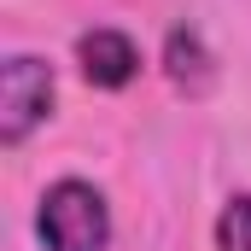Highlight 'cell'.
<instances>
[{
	"mask_svg": "<svg viewBox=\"0 0 251 251\" xmlns=\"http://www.w3.org/2000/svg\"><path fill=\"white\" fill-rule=\"evenodd\" d=\"M216 251H251V193H234L216 216Z\"/></svg>",
	"mask_w": 251,
	"mask_h": 251,
	"instance_id": "obj_5",
	"label": "cell"
},
{
	"mask_svg": "<svg viewBox=\"0 0 251 251\" xmlns=\"http://www.w3.org/2000/svg\"><path fill=\"white\" fill-rule=\"evenodd\" d=\"M76 64H82V76L94 88H128L134 70H140V47L123 29H88L76 41Z\"/></svg>",
	"mask_w": 251,
	"mask_h": 251,
	"instance_id": "obj_3",
	"label": "cell"
},
{
	"mask_svg": "<svg viewBox=\"0 0 251 251\" xmlns=\"http://www.w3.org/2000/svg\"><path fill=\"white\" fill-rule=\"evenodd\" d=\"M35 228H41V246H47V251H105V246H111L105 193L94 187V181L64 176V181H53V187L41 193Z\"/></svg>",
	"mask_w": 251,
	"mask_h": 251,
	"instance_id": "obj_1",
	"label": "cell"
},
{
	"mask_svg": "<svg viewBox=\"0 0 251 251\" xmlns=\"http://www.w3.org/2000/svg\"><path fill=\"white\" fill-rule=\"evenodd\" d=\"M47 111H53V70L35 53H12L0 64V140L24 146V134L47 123Z\"/></svg>",
	"mask_w": 251,
	"mask_h": 251,
	"instance_id": "obj_2",
	"label": "cell"
},
{
	"mask_svg": "<svg viewBox=\"0 0 251 251\" xmlns=\"http://www.w3.org/2000/svg\"><path fill=\"white\" fill-rule=\"evenodd\" d=\"M164 64H170V76H176L181 88H204V82H210V53H204L199 29H170Z\"/></svg>",
	"mask_w": 251,
	"mask_h": 251,
	"instance_id": "obj_4",
	"label": "cell"
}]
</instances>
